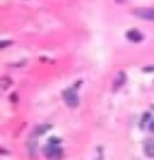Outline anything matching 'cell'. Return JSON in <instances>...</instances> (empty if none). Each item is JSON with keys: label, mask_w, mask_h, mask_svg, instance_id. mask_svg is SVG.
Returning <instances> with one entry per match:
<instances>
[{"label": "cell", "mask_w": 154, "mask_h": 160, "mask_svg": "<svg viewBox=\"0 0 154 160\" xmlns=\"http://www.w3.org/2000/svg\"><path fill=\"white\" fill-rule=\"evenodd\" d=\"M63 100L69 105L70 108H77L78 103H79V99H78L77 91L73 88H67V90L63 91Z\"/></svg>", "instance_id": "obj_1"}, {"label": "cell", "mask_w": 154, "mask_h": 160, "mask_svg": "<svg viewBox=\"0 0 154 160\" xmlns=\"http://www.w3.org/2000/svg\"><path fill=\"white\" fill-rule=\"evenodd\" d=\"M133 14L141 20L154 21V8H138L133 11Z\"/></svg>", "instance_id": "obj_2"}, {"label": "cell", "mask_w": 154, "mask_h": 160, "mask_svg": "<svg viewBox=\"0 0 154 160\" xmlns=\"http://www.w3.org/2000/svg\"><path fill=\"white\" fill-rule=\"evenodd\" d=\"M45 154H47V157H51V159H58V157H62V150L58 148L57 144H49L45 148Z\"/></svg>", "instance_id": "obj_3"}, {"label": "cell", "mask_w": 154, "mask_h": 160, "mask_svg": "<svg viewBox=\"0 0 154 160\" xmlns=\"http://www.w3.org/2000/svg\"><path fill=\"white\" fill-rule=\"evenodd\" d=\"M144 153L145 156L154 159V139H147L144 142Z\"/></svg>", "instance_id": "obj_4"}, {"label": "cell", "mask_w": 154, "mask_h": 160, "mask_svg": "<svg viewBox=\"0 0 154 160\" xmlns=\"http://www.w3.org/2000/svg\"><path fill=\"white\" fill-rule=\"evenodd\" d=\"M126 36L130 42H141L144 39V35L141 32H138V30H129L126 33Z\"/></svg>", "instance_id": "obj_5"}, {"label": "cell", "mask_w": 154, "mask_h": 160, "mask_svg": "<svg viewBox=\"0 0 154 160\" xmlns=\"http://www.w3.org/2000/svg\"><path fill=\"white\" fill-rule=\"evenodd\" d=\"M124 79H126V75H124L123 72H120V73H118V79L115 81V90L118 88L120 85H123V82H124Z\"/></svg>", "instance_id": "obj_6"}, {"label": "cell", "mask_w": 154, "mask_h": 160, "mask_svg": "<svg viewBox=\"0 0 154 160\" xmlns=\"http://www.w3.org/2000/svg\"><path fill=\"white\" fill-rule=\"evenodd\" d=\"M148 129H150V132H153L154 133V120L150 123V126H148Z\"/></svg>", "instance_id": "obj_7"}, {"label": "cell", "mask_w": 154, "mask_h": 160, "mask_svg": "<svg viewBox=\"0 0 154 160\" xmlns=\"http://www.w3.org/2000/svg\"><path fill=\"white\" fill-rule=\"evenodd\" d=\"M117 2H118V3H123V2H124V0H117Z\"/></svg>", "instance_id": "obj_8"}]
</instances>
